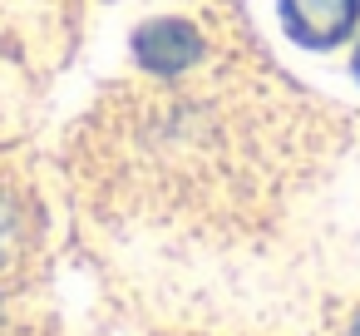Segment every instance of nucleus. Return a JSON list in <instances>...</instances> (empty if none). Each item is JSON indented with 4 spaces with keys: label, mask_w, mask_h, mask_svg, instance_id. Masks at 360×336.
<instances>
[{
    "label": "nucleus",
    "mask_w": 360,
    "mask_h": 336,
    "mask_svg": "<svg viewBox=\"0 0 360 336\" xmlns=\"http://www.w3.org/2000/svg\"><path fill=\"white\" fill-rule=\"evenodd\" d=\"M360 20V0H281V25L306 50L340 45Z\"/></svg>",
    "instance_id": "nucleus-1"
},
{
    "label": "nucleus",
    "mask_w": 360,
    "mask_h": 336,
    "mask_svg": "<svg viewBox=\"0 0 360 336\" xmlns=\"http://www.w3.org/2000/svg\"><path fill=\"white\" fill-rule=\"evenodd\" d=\"M355 75H360V50H355Z\"/></svg>",
    "instance_id": "nucleus-4"
},
{
    "label": "nucleus",
    "mask_w": 360,
    "mask_h": 336,
    "mask_svg": "<svg viewBox=\"0 0 360 336\" xmlns=\"http://www.w3.org/2000/svg\"><path fill=\"white\" fill-rule=\"evenodd\" d=\"M355 336H360V326H355Z\"/></svg>",
    "instance_id": "nucleus-5"
},
{
    "label": "nucleus",
    "mask_w": 360,
    "mask_h": 336,
    "mask_svg": "<svg viewBox=\"0 0 360 336\" xmlns=\"http://www.w3.org/2000/svg\"><path fill=\"white\" fill-rule=\"evenodd\" d=\"M11 242H15V218L6 213V203H0V257L11 252Z\"/></svg>",
    "instance_id": "nucleus-3"
},
{
    "label": "nucleus",
    "mask_w": 360,
    "mask_h": 336,
    "mask_svg": "<svg viewBox=\"0 0 360 336\" xmlns=\"http://www.w3.org/2000/svg\"><path fill=\"white\" fill-rule=\"evenodd\" d=\"M134 55H139L148 70H158V75H183V70L198 65L202 35H198L188 20H153V25H143V30L134 35Z\"/></svg>",
    "instance_id": "nucleus-2"
}]
</instances>
